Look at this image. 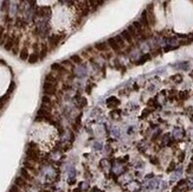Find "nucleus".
Returning <instances> with one entry per match:
<instances>
[{
  "label": "nucleus",
  "instance_id": "nucleus-33",
  "mask_svg": "<svg viewBox=\"0 0 193 192\" xmlns=\"http://www.w3.org/2000/svg\"><path fill=\"white\" fill-rule=\"evenodd\" d=\"M95 84H91V83H89L88 86H87V88H85V92L88 93V94H91V90H93V87H94Z\"/></svg>",
  "mask_w": 193,
  "mask_h": 192
},
{
  "label": "nucleus",
  "instance_id": "nucleus-10",
  "mask_svg": "<svg viewBox=\"0 0 193 192\" xmlns=\"http://www.w3.org/2000/svg\"><path fill=\"white\" fill-rule=\"evenodd\" d=\"M139 23L142 25V28H149V22H148V17H147V11L143 10L141 16H140V19H139Z\"/></svg>",
  "mask_w": 193,
  "mask_h": 192
},
{
  "label": "nucleus",
  "instance_id": "nucleus-27",
  "mask_svg": "<svg viewBox=\"0 0 193 192\" xmlns=\"http://www.w3.org/2000/svg\"><path fill=\"white\" fill-rule=\"evenodd\" d=\"M171 80H172L173 82H175V83H180V82L183 81V76H181L180 74H177V75H173V76L171 77Z\"/></svg>",
  "mask_w": 193,
  "mask_h": 192
},
{
  "label": "nucleus",
  "instance_id": "nucleus-36",
  "mask_svg": "<svg viewBox=\"0 0 193 192\" xmlns=\"http://www.w3.org/2000/svg\"><path fill=\"white\" fill-rule=\"evenodd\" d=\"M101 55H102V57H103V58H105V60L111 58V54H110V52H105V54H101Z\"/></svg>",
  "mask_w": 193,
  "mask_h": 192
},
{
  "label": "nucleus",
  "instance_id": "nucleus-6",
  "mask_svg": "<svg viewBox=\"0 0 193 192\" xmlns=\"http://www.w3.org/2000/svg\"><path fill=\"white\" fill-rule=\"evenodd\" d=\"M44 82L51 83V84H53V86H57V84H58V82H59V77H58L56 74H53V72H49V74H46V75H45V77H44Z\"/></svg>",
  "mask_w": 193,
  "mask_h": 192
},
{
  "label": "nucleus",
  "instance_id": "nucleus-35",
  "mask_svg": "<svg viewBox=\"0 0 193 192\" xmlns=\"http://www.w3.org/2000/svg\"><path fill=\"white\" fill-rule=\"evenodd\" d=\"M152 113V109H145V112L142 113V115H141V118H146L147 115H149Z\"/></svg>",
  "mask_w": 193,
  "mask_h": 192
},
{
  "label": "nucleus",
  "instance_id": "nucleus-34",
  "mask_svg": "<svg viewBox=\"0 0 193 192\" xmlns=\"http://www.w3.org/2000/svg\"><path fill=\"white\" fill-rule=\"evenodd\" d=\"M10 192H22V191H20V188H18V186L13 185V186H11V189H10Z\"/></svg>",
  "mask_w": 193,
  "mask_h": 192
},
{
  "label": "nucleus",
  "instance_id": "nucleus-4",
  "mask_svg": "<svg viewBox=\"0 0 193 192\" xmlns=\"http://www.w3.org/2000/svg\"><path fill=\"white\" fill-rule=\"evenodd\" d=\"M51 70L55 72V74H61L62 76L63 75H69L70 74V70L68 68H65L64 65H62L61 63H52L51 64Z\"/></svg>",
  "mask_w": 193,
  "mask_h": 192
},
{
  "label": "nucleus",
  "instance_id": "nucleus-41",
  "mask_svg": "<svg viewBox=\"0 0 193 192\" xmlns=\"http://www.w3.org/2000/svg\"><path fill=\"white\" fill-rule=\"evenodd\" d=\"M57 192H58V191H57Z\"/></svg>",
  "mask_w": 193,
  "mask_h": 192
},
{
  "label": "nucleus",
  "instance_id": "nucleus-11",
  "mask_svg": "<svg viewBox=\"0 0 193 192\" xmlns=\"http://www.w3.org/2000/svg\"><path fill=\"white\" fill-rule=\"evenodd\" d=\"M147 17H148V22H149V25H154L155 24V17H154V12H153V5L151 4L148 7H147Z\"/></svg>",
  "mask_w": 193,
  "mask_h": 192
},
{
  "label": "nucleus",
  "instance_id": "nucleus-28",
  "mask_svg": "<svg viewBox=\"0 0 193 192\" xmlns=\"http://www.w3.org/2000/svg\"><path fill=\"white\" fill-rule=\"evenodd\" d=\"M178 97L181 100V101H185V100H187L189 98V92H179V94H178Z\"/></svg>",
  "mask_w": 193,
  "mask_h": 192
},
{
  "label": "nucleus",
  "instance_id": "nucleus-31",
  "mask_svg": "<svg viewBox=\"0 0 193 192\" xmlns=\"http://www.w3.org/2000/svg\"><path fill=\"white\" fill-rule=\"evenodd\" d=\"M72 88V86L71 84H69V83H63V87H62V89H63V92H65V90H70Z\"/></svg>",
  "mask_w": 193,
  "mask_h": 192
},
{
  "label": "nucleus",
  "instance_id": "nucleus-15",
  "mask_svg": "<svg viewBox=\"0 0 193 192\" xmlns=\"http://www.w3.org/2000/svg\"><path fill=\"white\" fill-rule=\"evenodd\" d=\"M20 177H22V178H24L26 182H32L33 180L32 174H31V173H30V171H27L25 167H23V168L20 170Z\"/></svg>",
  "mask_w": 193,
  "mask_h": 192
},
{
  "label": "nucleus",
  "instance_id": "nucleus-32",
  "mask_svg": "<svg viewBox=\"0 0 193 192\" xmlns=\"http://www.w3.org/2000/svg\"><path fill=\"white\" fill-rule=\"evenodd\" d=\"M148 106H151V107H154V108L159 107V104L157 103V101H155V100H149V102H148Z\"/></svg>",
  "mask_w": 193,
  "mask_h": 192
},
{
  "label": "nucleus",
  "instance_id": "nucleus-16",
  "mask_svg": "<svg viewBox=\"0 0 193 192\" xmlns=\"http://www.w3.org/2000/svg\"><path fill=\"white\" fill-rule=\"evenodd\" d=\"M14 185L22 189V188H26V186H29V182H26L24 178H22V177L19 176V177H17V178L14 179Z\"/></svg>",
  "mask_w": 193,
  "mask_h": 192
},
{
  "label": "nucleus",
  "instance_id": "nucleus-25",
  "mask_svg": "<svg viewBox=\"0 0 193 192\" xmlns=\"http://www.w3.org/2000/svg\"><path fill=\"white\" fill-rule=\"evenodd\" d=\"M10 97H11V94H8V93L0 97V109H1V108H2V107L6 104V103H7V101L10 100Z\"/></svg>",
  "mask_w": 193,
  "mask_h": 192
},
{
  "label": "nucleus",
  "instance_id": "nucleus-14",
  "mask_svg": "<svg viewBox=\"0 0 193 192\" xmlns=\"http://www.w3.org/2000/svg\"><path fill=\"white\" fill-rule=\"evenodd\" d=\"M120 104V100L115 96H110L108 100H107V106L108 108H116L117 106Z\"/></svg>",
  "mask_w": 193,
  "mask_h": 192
},
{
  "label": "nucleus",
  "instance_id": "nucleus-17",
  "mask_svg": "<svg viewBox=\"0 0 193 192\" xmlns=\"http://www.w3.org/2000/svg\"><path fill=\"white\" fill-rule=\"evenodd\" d=\"M69 60L71 61V63L73 64V65H79V64H82V63H83V57H82L81 55H78V54H75V55H71Z\"/></svg>",
  "mask_w": 193,
  "mask_h": 192
},
{
  "label": "nucleus",
  "instance_id": "nucleus-7",
  "mask_svg": "<svg viewBox=\"0 0 193 192\" xmlns=\"http://www.w3.org/2000/svg\"><path fill=\"white\" fill-rule=\"evenodd\" d=\"M94 49H96L98 52L101 54H105V52H109V45L107 42H97L96 44L94 45Z\"/></svg>",
  "mask_w": 193,
  "mask_h": 192
},
{
  "label": "nucleus",
  "instance_id": "nucleus-30",
  "mask_svg": "<svg viewBox=\"0 0 193 192\" xmlns=\"http://www.w3.org/2000/svg\"><path fill=\"white\" fill-rule=\"evenodd\" d=\"M6 33V29H5V26H2V25H0V42H1V39H2V37H4V34Z\"/></svg>",
  "mask_w": 193,
  "mask_h": 192
},
{
  "label": "nucleus",
  "instance_id": "nucleus-38",
  "mask_svg": "<svg viewBox=\"0 0 193 192\" xmlns=\"http://www.w3.org/2000/svg\"><path fill=\"white\" fill-rule=\"evenodd\" d=\"M174 166H175V164H174V162H172V164L169 165V168H168L167 171H168V172H171V171H173V170H174Z\"/></svg>",
  "mask_w": 193,
  "mask_h": 192
},
{
  "label": "nucleus",
  "instance_id": "nucleus-13",
  "mask_svg": "<svg viewBox=\"0 0 193 192\" xmlns=\"http://www.w3.org/2000/svg\"><path fill=\"white\" fill-rule=\"evenodd\" d=\"M107 43H108V45H109V48L113 50V51H115V52H121V48L117 45V43L115 42V39H114V37H111V38H109L108 40H107Z\"/></svg>",
  "mask_w": 193,
  "mask_h": 192
},
{
  "label": "nucleus",
  "instance_id": "nucleus-26",
  "mask_svg": "<svg viewBox=\"0 0 193 192\" xmlns=\"http://www.w3.org/2000/svg\"><path fill=\"white\" fill-rule=\"evenodd\" d=\"M126 30H127V31L129 32V34H130V36L133 37V39H134V38H139V34H137L136 30H135V29L133 28V25H129L128 28L126 29Z\"/></svg>",
  "mask_w": 193,
  "mask_h": 192
},
{
  "label": "nucleus",
  "instance_id": "nucleus-19",
  "mask_svg": "<svg viewBox=\"0 0 193 192\" xmlns=\"http://www.w3.org/2000/svg\"><path fill=\"white\" fill-rule=\"evenodd\" d=\"M24 167H25L27 171H32L33 173H38V171H37L36 167H34V162L30 161V160H25V161H24Z\"/></svg>",
  "mask_w": 193,
  "mask_h": 192
},
{
  "label": "nucleus",
  "instance_id": "nucleus-8",
  "mask_svg": "<svg viewBox=\"0 0 193 192\" xmlns=\"http://www.w3.org/2000/svg\"><path fill=\"white\" fill-rule=\"evenodd\" d=\"M49 51H50V49H49L48 43H45V42L40 43V50H39V61H43L44 58H46V56H48Z\"/></svg>",
  "mask_w": 193,
  "mask_h": 192
},
{
  "label": "nucleus",
  "instance_id": "nucleus-2",
  "mask_svg": "<svg viewBox=\"0 0 193 192\" xmlns=\"http://www.w3.org/2000/svg\"><path fill=\"white\" fill-rule=\"evenodd\" d=\"M64 38H65L64 33H61V34H50V36H48V45H49L50 51L57 49V48L59 46V44L64 40Z\"/></svg>",
  "mask_w": 193,
  "mask_h": 192
},
{
  "label": "nucleus",
  "instance_id": "nucleus-3",
  "mask_svg": "<svg viewBox=\"0 0 193 192\" xmlns=\"http://www.w3.org/2000/svg\"><path fill=\"white\" fill-rule=\"evenodd\" d=\"M43 93L44 95L48 96H56L58 94V89H57V86H53L51 83H48V82H44L43 83Z\"/></svg>",
  "mask_w": 193,
  "mask_h": 192
},
{
  "label": "nucleus",
  "instance_id": "nucleus-12",
  "mask_svg": "<svg viewBox=\"0 0 193 192\" xmlns=\"http://www.w3.org/2000/svg\"><path fill=\"white\" fill-rule=\"evenodd\" d=\"M19 58L22 60V61H27L29 60V56H30V51H29V46H26V45H24L22 49H20V51H19Z\"/></svg>",
  "mask_w": 193,
  "mask_h": 192
},
{
  "label": "nucleus",
  "instance_id": "nucleus-5",
  "mask_svg": "<svg viewBox=\"0 0 193 192\" xmlns=\"http://www.w3.org/2000/svg\"><path fill=\"white\" fill-rule=\"evenodd\" d=\"M73 71V74H75V76H77V77H79V78H83V77H85L87 76V66H85V64H79V65H75L73 66V69L71 70V72Z\"/></svg>",
  "mask_w": 193,
  "mask_h": 192
},
{
  "label": "nucleus",
  "instance_id": "nucleus-24",
  "mask_svg": "<svg viewBox=\"0 0 193 192\" xmlns=\"http://www.w3.org/2000/svg\"><path fill=\"white\" fill-rule=\"evenodd\" d=\"M114 39H115V42L117 43V45H119L121 49H123V48L126 46V42L122 39V37H121L120 34H119V36H115V37H114Z\"/></svg>",
  "mask_w": 193,
  "mask_h": 192
},
{
  "label": "nucleus",
  "instance_id": "nucleus-9",
  "mask_svg": "<svg viewBox=\"0 0 193 192\" xmlns=\"http://www.w3.org/2000/svg\"><path fill=\"white\" fill-rule=\"evenodd\" d=\"M75 103H76V106H77L78 108H84V107L88 104L87 98L81 95V93H77V94H76V96H75Z\"/></svg>",
  "mask_w": 193,
  "mask_h": 192
},
{
  "label": "nucleus",
  "instance_id": "nucleus-22",
  "mask_svg": "<svg viewBox=\"0 0 193 192\" xmlns=\"http://www.w3.org/2000/svg\"><path fill=\"white\" fill-rule=\"evenodd\" d=\"M42 104H46V106H53V101H52L51 96L43 95V97H42Z\"/></svg>",
  "mask_w": 193,
  "mask_h": 192
},
{
  "label": "nucleus",
  "instance_id": "nucleus-20",
  "mask_svg": "<svg viewBox=\"0 0 193 192\" xmlns=\"http://www.w3.org/2000/svg\"><path fill=\"white\" fill-rule=\"evenodd\" d=\"M121 37H122V39L126 42V43H129V44H133V37L129 34V32L127 30H123V31L121 32V34H120Z\"/></svg>",
  "mask_w": 193,
  "mask_h": 192
},
{
  "label": "nucleus",
  "instance_id": "nucleus-29",
  "mask_svg": "<svg viewBox=\"0 0 193 192\" xmlns=\"http://www.w3.org/2000/svg\"><path fill=\"white\" fill-rule=\"evenodd\" d=\"M81 191H87V190H89V184L87 183V182H82V183H79V188H78Z\"/></svg>",
  "mask_w": 193,
  "mask_h": 192
},
{
  "label": "nucleus",
  "instance_id": "nucleus-21",
  "mask_svg": "<svg viewBox=\"0 0 193 192\" xmlns=\"http://www.w3.org/2000/svg\"><path fill=\"white\" fill-rule=\"evenodd\" d=\"M39 61V52H34L33 51L32 54H30V56H29V60H27V62L30 64H34L37 63Z\"/></svg>",
  "mask_w": 193,
  "mask_h": 192
},
{
  "label": "nucleus",
  "instance_id": "nucleus-39",
  "mask_svg": "<svg viewBox=\"0 0 193 192\" xmlns=\"http://www.w3.org/2000/svg\"><path fill=\"white\" fill-rule=\"evenodd\" d=\"M91 192H101V191H99L97 188H93V189H91Z\"/></svg>",
  "mask_w": 193,
  "mask_h": 192
},
{
  "label": "nucleus",
  "instance_id": "nucleus-37",
  "mask_svg": "<svg viewBox=\"0 0 193 192\" xmlns=\"http://www.w3.org/2000/svg\"><path fill=\"white\" fill-rule=\"evenodd\" d=\"M151 162L154 164V165H158L159 164V160L157 159V158H151Z\"/></svg>",
  "mask_w": 193,
  "mask_h": 192
},
{
  "label": "nucleus",
  "instance_id": "nucleus-40",
  "mask_svg": "<svg viewBox=\"0 0 193 192\" xmlns=\"http://www.w3.org/2000/svg\"><path fill=\"white\" fill-rule=\"evenodd\" d=\"M179 160H180V161H183V160H184V153H181V154L179 156Z\"/></svg>",
  "mask_w": 193,
  "mask_h": 192
},
{
  "label": "nucleus",
  "instance_id": "nucleus-18",
  "mask_svg": "<svg viewBox=\"0 0 193 192\" xmlns=\"http://www.w3.org/2000/svg\"><path fill=\"white\" fill-rule=\"evenodd\" d=\"M26 25H27V23L25 22L24 18L17 17V19H16V22H14V26H16L17 29H20V30H22V29H25Z\"/></svg>",
  "mask_w": 193,
  "mask_h": 192
},
{
  "label": "nucleus",
  "instance_id": "nucleus-23",
  "mask_svg": "<svg viewBox=\"0 0 193 192\" xmlns=\"http://www.w3.org/2000/svg\"><path fill=\"white\" fill-rule=\"evenodd\" d=\"M152 58V55L151 54H145L142 57H140L139 60H137V62H136V64H143L146 63V62H148L149 60Z\"/></svg>",
  "mask_w": 193,
  "mask_h": 192
},
{
  "label": "nucleus",
  "instance_id": "nucleus-1",
  "mask_svg": "<svg viewBox=\"0 0 193 192\" xmlns=\"http://www.w3.org/2000/svg\"><path fill=\"white\" fill-rule=\"evenodd\" d=\"M26 160H30L32 162H38L40 160V152L38 148V145L34 142H29L26 148Z\"/></svg>",
  "mask_w": 193,
  "mask_h": 192
}]
</instances>
